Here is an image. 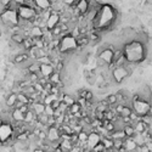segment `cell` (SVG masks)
<instances>
[{
    "mask_svg": "<svg viewBox=\"0 0 152 152\" xmlns=\"http://www.w3.org/2000/svg\"><path fill=\"white\" fill-rule=\"evenodd\" d=\"M13 1H15V4L17 5V6H20V5H25V4H27L28 0H13Z\"/></svg>",
    "mask_w": 152,
    "mask_h": 152,
    "instance_id": "e575fe53",
    "label": "cell"
},
{
    "mask_svg": "<svg viewBox=\"0 0 152 152\" xmlns=\"http://www.w3.org/2000/svg\"><path fill=\"white\" fill-rule=\"evenodd\" d=\"M77 47H78L77 38L73 37L71 33L61 38L60 46H59V50H60L61 54H69V52H73V51L77 50Z\"/></svg>",
    "mask_w": 152,
    "mask_h": 152,
    "instance_id": "3957f363",
    "label": "cell"
},
{
    "mask_svg": "<svg viewBox=\"0 0 152 152\" xmlns=\"http://www.w3.org/2000/svg\"><path fill=\"white\" fill-rule=\"evenodd\" d=\"M50 105H51V106H52V107L56 110V108H59V107H60V105H61V101H60L57 98H56V99H55V100H54V101L50 103Z\"/></svg>",
    "mask_w": 152,
    "mask_h": 152,
    "instance_id": "4dcf8cb0",
    "label": "cell"
},
{
    "mask_svg": "<svg viewBox=\"0 0 152 152\" xmlns=\"http://www.w3.org/2000/svg\"><path fill=\"white\" fill-rule=\"evenodd\" d=\"M44 34V29L40 26H33L30 28V35L33 38H38V37H43Z\"/></svg>",
    "mask_w": 152,
    "mask_h": 152,
    "instance_id": "ffe728a7",
    "label": "cell"
},
{
    "mask_svg": "<svg viewBox=\"0 0 152 152\" xmlns=\"http://www.w3.org/2000/svg\"><path fill=\"white\" fill-rule=\"evenodd\" d=\"M123 54L129 61V63H135L141 61L144 57H146V49L142 42L135 39L133 42L125 43L123 47Z\"/></svg>",
    "mask_w": 152,
    "mask_h": 152,
    "instance_id": "6da1fadb",
    "label": "cell"
},
{
    "mask_svg": "<svg viewBox=\"0 0 152 152\" xmlns=\"http://www.w3.org/2000/svg\"><path fill=\"white\" fill-rule=\"evenodd\" d=\"M0 20H1V22L9 28L17 26L20 23V15H18L17 9H13V7H5L4 11L0 13Z\"/></svg>",
    "mask_w": 152,
    "mask_h": 152,
    "instance_id": "7a4b0ae2",
    "label": "cell"
},
{
    "mask_svg": "<svg viewBox=\"0 0 152 152\" xmlns=\"http://www.w3.org/2000/svg\"><path fill=\"white\" fill-rule=\"evenodd\" d=\"M90 0H78L76 7L82 15H85L88 11L90 10Z\"/></svg>",
    "mask_w": 152,
    "mask_h": 152,
    "instance_id": "8fae6325",
    "label": "cell"
},
{
    "mask_svg": "<svg viewBox=\"0 0 152 152\" xmlns=\"http://www.w3.org/2000/svg\"><path fill=\"white\" fill-rule=\"evenodd\" d=\"M40 72L43 77L49 78L55 72V67L52 66V63H40Z\"/></svg>",
    "mask_w": 152,
    "mask_h": 152,
    "instance_id": "7c38bea8",
    "label": "cell"
},
{
    "mask_svg": "<svg viewBox=\"0 0 152 152\" xmlns=\"http://www.w3.org/2000/svg\"><path fill=\"white\" fill-rule=\"evenodd\" d=\"M88 138H89V134H88L86 131H84V130H82L81 133L78 134V139H79V141L86 142V141H88Z\"/></svg>",
    "mask_w": 152,
    "mask_h": 152,
    "instance_id": "4316f807",
    "label": "cell"
},
{
    "mask_svg": "<svg viewBox=\"0 0 152 152\" xmlns=\"http://www.w3.org/2000/svg\"><path fill=\"white\" fill-rule=\"evenodd\" d=\"M105 150H106V147H105V145H103V142L102 141H100L96 146H95L94 148H93V151H95V152H105Z\"/></svg>",
    "mask_w": 152,
    "mask_h": 152,
    "instance_id": "83f0119b",
    "label": "cell"
},
{
    "mask_svg": "<svg viewBox=\"0 0 152 152\" xmlns=\"http://www.w3.org/2000/svg\"><path fill=\"white\" fill-rule=\"evenodd\" d=\"M27 69H28L29 73H34V72H38L39 69H40V63H39L38 61L32 62V63H29V65H28Z\"/></svg>",
    "mask_w": 152,
    "mask_h": 152,
    "instance_id": "603a6c76",
    "label": "cell"
},
{
    "mask_svg": "<svg viewBox=\"0 0 152 152\" xmlns=\"http://www.w3.org/2000/svg\"><path fill=\"white\" fill-rule=\"evenodd\" d=\"M63 102L66 103V105L69 107L71 105H73V103L77 101V99L74 98V96H72V95H68V94H65V96H63V100H62Z\"/></svg>",
    "mask_w": 152,
    "mask_h": 152,
    "instance_id": "cb8c5ba5",
    "label": "cell"
},
{
    "mask_svg": "<svg viewBox=\"0 0 152 152\" xmlns=\"http://www.w3.org/2000/svg\"><path fill=\"white\" fill-rule=\"evenodd\" d=\"M12 1H13V0H0V4L4 5L5 7H9L12 4Z\"/></svg>",
    "mask_w": 152,
    "mask_h": 152,
    "instance_id": "d6a6232c",
    "label": "cell"
},
{
    "mask_svg": "<svg viewBox=\"0 0 152 152\" xmlns=\"http://www.w3.org/2000/svg\"><path fill=\"white\" fill-rule=\"evenodd\" d=\"M30 59V56L28 52H23V54H18L13 57V62L17 63V65H22V63H26L28 60Z\"/></svg>",
    "mask_w": 152,
    "mask_h": 152,
    "instance_id": "5bb4252c",
    "label": "cell"
},
{
    "mask_svg": "<svg viewBox=\"0 0 152 152\" xmlns=\"http://www.w3.org/2000/svg\"><path fill=\"white\" fill-rule=\"evenodd\" d=\"M112 74H113V79L116 83H121L130 73L125 66H116V68L112 71Z\"/></svg>",
    "mask_w": 152,
    "mask_h": 152,
    "instance_id": "52a82bcc",
    "label": "cell"
},
{
    "mask_svg": "<svg viewBox=\"0 0 152 152\" xmlns=\"http://www.w3.org/2000/svg\"><path fill=\"white\" fill-rule=\"evenodd\" d=\"M113 56H115V50L111 49V47H106V49H103L102 51L99 52V57L105 60L107 63L113 62Z\"/></svg>",
    "mask_w": 152,
    "mask_h": 152,
    "instance_id": "ba28073f",
    "label": "cell"
},
{
    "mask_svg": "<svg viewBox=\"0 0 152 152\" xmlns=\"http://www.w3.org/2000/svg\"><path fill=\"white\" fill-rule=\"evenodd\" d=\"M17 11H18V15H20V18L22 20H26V21H29L32 25H33V21L34 18L37 17V11L33 6H30L28 4H25V5H20L17 7Z\"/></svg>",
    "mask_w": 152,
    "mask_h": 152,
    "instance_id": "277c9868",
    "label": "cell"
},
{
    "mask_svg": "<svg viewBox=\"0 0 152 152\" xmlns=\"http://www.w3.org/2000/svg\"><path fill=\"white\" fill-rule=\"evenodd\" d=\"M13 131H15L13 125L11 123L4 122L1 125H0V141H3L5 144L6 141H9L11 138H15V135H12Z\"/></svg>",
    "mask_w": 152,
    "mask_h": 152,
    "instance_id": "8992f818",
    "label": "cell"
},
{
    "mask_svg": "<svg viewBox=\"0 0 152 152\" xmlns=\"http://www.w3.org/2000/svg\"><path fill=\"white\" fill-rule=\"evenodd\" d=\"M123 130L127 135V138H133L135 134H136V130H135V127L133 124H125L123 127Z\"/></svg>",
    "mask_w": 152,
    "mask_h": 152,
    "instance_id": "d6986e66",
    "label": "cell"
},
{
    "mask_svg": "<svg viewBox=\"0 0 152 152\" xmlns=\"http://www.w3.org/2000/svg\"><path fill=\"white\" fill-rule=\"evenodd\" d=\"M0 37H1V30H0Z\"/></svg>",
    "mask_w": 152,
    "mask_h": 152,
    "instance_id": "d590c367",
    "label": "cell"
},
{
    "mask_svg": "<svg viewBox=\"0 0 152 152\" xmlns=\"http://www.w3.org/2000/svg\"><path fill=\"white\" fill-rule=\"evenodd\" d=\"M106 100H107V102H108L110 106H113V105H116V103H118V99H117V96H116V94L108 95V96L106 98Z\"/></svg>",
    "mask_w": 152,
    "mask_h": 152,
    "instance_id": "484cf974",
    "label": "cell"
},
{
    "mask_svg": "<svg viewBox=\"0 0 152 152\" xmlns=\"http://www.w3.org/2000/svg\"><path fill=\"white\" fill-rule=\"evenodd\" d=\"M17 100L21 101V102H23V103H30L29 96H28V95H26L23 91H20V93L17 94Z\"/></svg>",
    "mask_w": 152,
    "mask_h": 152,
    "instance_id": "d4e9b609",
    "label": "cell"
},
{
    "mask_svg": "<svg viewBox=\"0 0 152 152\" xmlns=\"http://www.w3.org/2000/svg\"><path fill=\"white\" fill-rule=\"evenodd\" d=\"M35 6H39V7H42L43 10H46V9H49V7H51V1L50 0H33Z\"/></svg>",
    "mask_w": 152,
    "mask_h": 152,
    "instance_id": "7402d4cb",
    "label": "cell"
},
{
    "mask_svg": "<svg viewBox=\"0 0 152 152\" xmlns=\"http://www.w3.org/2000/svg\"><path fill=\"white\" fill-rule=\"evenodd\" d=\"M30 108L35 112V115L39 116L45 112V103L44 102H33V103H29Z\"/></svg>",
    "mask_w": 152,
    "mask_h": 152,
    "instance_id": "4fadbf2b",
    "label": "cell"
},
{
    "mask_svg": "<svg viewBox=\"0 0 152 152\" xmlns=\"http://www.w3.org/2000/svg\"><path fill=\"white\" fill-rule=\"evenodd\" d=\"M101 141V135L98 133V131H93L89 134V138H88V146H89L93 151V148L98 145V144Z\"/></svg>",
    "mask_w": 152,
    "mask_h": 152,
    "instance_id": "30bf717a",
    "label": "cell"
},
{
    "mask_svg": "<svg viewBox=\"0 0 152 152\" xmlns=\"http://www.w3.org/2000/svg\"><path fill=\"white\" fill-rule=\"evenodd\" d=\"M25 34L23 33H13L11 35V40L15 43V44H17V45H22L23 40H25Z\"/></svg>",
    "mask_w": 152,
    "mask_h": 152,
    "instance_id": "44dd1931",
    "label": "cell"
},
{
    "mask_svg": "<svg viewBox=\"0 0 152 152\" xmlns=\"http://www.w3.org/2000/svg\"><path fill=\"white\" fill-rule=\"evenodd\" d=\"M150 110H151L150 101H147L145 99H139V100L133 101V111L139 117H142V116L150 113Z\"/></svg>",
    "mask_w": 152,
    "mask_h": 152,
    "instance_id": "5b68a950",
    "label": "cell"
},
{
    "mask_svg": "<svg viewBox=\"0 0 152 152\" xmlns=\"http://www.w3.org/2000/svg\"><path fill=\"white\" fill-rule=\"evenodd\" d=\"M16 102H17V94L11 93L10 95H7V98H6V106L7 107L13 108L15 105H16Z\"/></svg>",
    "mask_w": 152,
    "mask_h": 152,
    "instance_id": "ac0fdd59",
    "label": "cell"
},
{
    "mask_svg": "<svg viewBox=\"0 0 152 152\" xmlns=\"http://www.w3.org/2000/svg\"><path fill=\"white\" fill-rule=\"evenodd\" d=\"M85 99H86L88 101H93V102H94V94H93L90 90H88L86 94H85Z\"/></svg>",
    "mask_w": 152,
    "mask_h": 152,
    "instance_id": "1f68e13d",
    "label": "cell"
},
{
    "mask_svg": "<svg viewBox=\"0 0 152 152\" xmlns=\"http://www.w3.org/2000/svg\"><path fill=\"white\" fill-rule=\"evenodd\" d=\"M60 18H61V15L59 13V12H56V11H54L52 10V13H51V16L49 17V20L46 21V26H47V28L49 29H52L54 27H56L60 23Z\"/></svg>",
    "mask_w": 152,
    "mask_h": 152,
    "instance_id": "9c48e42d",
    "label": "cell"
},
{
    "mask_svg": "<svg viewBox=\"0 0 152 152\" xmlns=\"http://www.w3.org/2000/svg\"><path fill=\"white\" fill-rule=\"evenodd\" d=\"M63 67H65V65H63V61L60 60L57 63H56V66H55V71H57V72H62Z\"/></svg>",
    "mask_w": 152,
    "mask_h": 152,
    "instance_id": "f546056e",
    "label": "cell"
},
{
    "mask_svg": "<svg viewBox=\"0 0 152 152\" xmlns=\"http://www.w3.org/2000/svg\"><path fill=\"white\" fill-rule=\"evenodd\" d=\"M82 110H83V106H82L78 101H76V102L73 103V105H71V106L68 107V110H67L66 112H68L69 115L73 116V115H76V113H78V112H81Z\"/></svg>",
    "mask_w": 152,
    "mask_h": 152,
    "instance_id": "e0dca14e",
    "label": "cell"
},
{
    "mask_svg": "<svg viewBox=\"0 0 152 152\" xmlns=\"http://www.w3.org/2000/svg\"><path fill=\"white\" fill-rule=\"evenodd\" d=\"M63 1H65L68 6H76L77 5V1L78 0H63Z\"/></svg>",
    "mask_w": 152,
    "mask_h": 152,
    "instance_id": "836d02e7",
    "label": "cell"
},
{
    "mask_svg": "<svg viewBox=\"0 0 152 152\" xmlns=\"http://www.w3.org/2000/svg\"><path fill=\"white\" fill-rule=\"evenodd\" d=\"M11 117L13 121H20V122H25V113L20 110V108H13L11 111Z\"/></svg>",
    "mask_w": 152,
    "mask_h": 152,
    "instance_id": "9a60e30c",
    "label": "cell"
},
{
    "mask_svg": "<svg viewBox=\"0 0 152 152\" xmlns=\"http://www.w3.org/2000/svg\"><path fill=\"white\" fill-rule=\"evenodd\" d=\"M89 43H90V38H89V35H86V34H81V35L77 38L78 47H84Z\"/></svg>",
    "mask_w": 152,
    "mask_h": 152,
    "instance_id": "2e32d148",
    "label": "cell"
},
{
    "mask_svg": "<svg viewBox=\"0 0 152 152\" xmlns=\"http://www.w3.org/2000/svg\"><path fill=\"white\" fill-rule=\"evenodd\" d=\"M45 113L47 115V116H54V113H55V108L50 105H45Z\"/></svg>",
    "mask_w": 152,
    "mask_h": 152,
    "instance_id": "f1b7e54d",
    "label": "cell"
}]
</instances>
